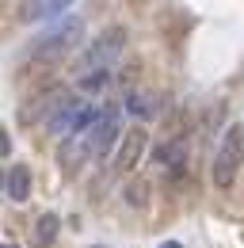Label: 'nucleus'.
<instances>
[{
	"mask_svg": "<svg viewBox=\"0 0 244 248\" xmlns=\"http://www.w3.org/2000/svg\"><path fill=\"white\" fill-rule=\"evenodd\" d=\"M241 164H244V126H229L225 138H221V145H217L214 168H210L214 187H217V191H229V187L237 184Z\"/></svg>",
	"mask_w": 244,
	"mask_h": 248,
	"instance_id": "nucleus-1",
	"label": "nucleus"
},
{
	"mask_svg": "<svg viewBox=\"0 0 244 248\" xmlns=\"http://www.w3.org/2000/svg\"><path fill=\"white\" fill-rule=\"evenodd\" d=\"M122 54H126V27H107L103 34H95V42L84 50L80 69H88V73H111Z\"/></svg>",
	"mask_w": 244,
	"mask_h": 248,
	"instance_id": "nucleus-2",
	"label": "nucleus"
},
{
	"mask_svg": "<svg viewBox=\"0 0 244 248\" xmlns=\"http://www.w3.org/2000/svg\"><path fill=\"white\" fill-rule=\"evenodd\" d=\"M84 27H88V23H84L80 16H69V19H61L58 27H50L46 34H38V42L30 46V54H38V58H42V54H65V50H73V46L84 38Z\"/></svg>",
	"mask_w": 244,
	"mask_h": 248,
	"instance_id": "nucleus-3",
	"label": "nucleus"
},
{
	"mask_svg": "<svg viewBox=\"0 0 244 248\" xmlns=\"http://www.w3.org/2000/svg\"><path fill=\"white\" fill-rule=\"evenodd\" d=\"M119 141H122L119 107H103L99 123L92 126V141H88V149H92V156H111L115 149H119Z\"/></svg>",
	"mask_w": 244,
	"mask_h": 248,
	"instance_id": "nucleus-4",
	"label": "nucleus"
},
{
	"mask_svg": "<svg viewBox=\"0 0 244 248\" xmlns=\"http://www.w3.org/2000/svg\"><path fill=\"white\" fill-rule=\"evenodd\" d=\"M149 149V138H145V130H126L119 141V149H115V160H111V168L126 176V172H134L137 164H141V156Z\"/></svg>",
	"mask_w": 244,
	"mask_h": 248,
	"instance_id": "nucleus-5",
	"label": "nucleus"
},
{
	"mask_svg": "<svg viewBox=\"0 0 244 248\" xmlns=\"http://www.w3.org/2000/svg\"><path fill=\"white\" fill-rule=\"evenodd\" d=\"M152 164H156L160 172H168V176H180L183 168H187V141H183V138H164V141H156Z\"/></svg>",
	"mask_w": 244,
	"mask_h": 248,
	"instance_id": "nucleus-6",
	"label": "nucleus"
},
{
	"mask_svg": "<svg viewBox=\"0 0 244 248\" xmlns=\"http://www.w3.org/2000/svg\"><path fill=\"white\" fill-rule=\"evenodd\" d=\"M80 115H84V103H80L76 95H69V99H65V107H61L58 115L46 123V130H50L54 138H61V134H65V138H73V134H76V123H80Z\"/></svg>",
	"mask_w": 244,
	"mask_h": 248,
	"instance_id": "nucleus-7",
	"label": "nucleus"
},
{
	"mask_svg": "<svg viewBox=\"0 0 244 248\" xmlns=\"http://www.w3.org/2000/svg\"><path fill=\"white\" fill-rule=\"evenodd\" d=\"M30 187H34V176H30L27 164H12V168L4 172V195H8L12 202H27Z\"/></svg>",
	"mask_w": 244,
	"mask_h": 248,
	"instance_id": "nucleus-8",
	"label": "nucleus"
},
{
	"mask_svg": "<svg viewBox=\"0 0 244 248\" xmlns=\"http://www.w3.org/2000/svg\"><path fill=\"white\" fill-rule=\"evenodd\" d=\"M73 0H27L23 8H19V19L23 23H38V19H50V16H58L61 8H69Z\"/></svg>",
	"mask_w": 244,
	"mask_h": 248,
	"instance_id": "nucleus-9",
	"label": "nucleus"
},
{
	"mask_svg": "<svg viewBox=\"0 0 244 248\" xmlns=\"http://www.w3.org/2000/svg\"><path fill=\"white\" fill-rule=\"evenodd\" d=\"M122 107H126L134 119H152V115L160 111V99H156L152 92H126Z\"/></svg>",
	"mask_w": 244,
	"mask_h": 248,
	"instance_id": "nucleus-10",
	"label": "nucleus"
},
{
	"mask_svg": "<svg viewBox=\"0 0 244 248\" xmlns=\"http://www.w3.org/2000/svg\"><path fill=\"white\" fill-rule=\"evenodd\" d=\"M58 229H61V217L58 214H42L38 221H34V245H54L58 241Z\"/></svg>",
	"mask_w": 244,
	"mask_h": 248,
	"instance_id": "nucleus-11",
	"label": "nucleus"
},
{
	"mask_svg": "<svg viewBox=\"0 0 244 248\" xmlns=\"http://www.w3.org/2000/svg\"><path fill=\"white\" fill-rule=\"evenodd\" d=\"M103 84H107V73H84V80H80L84 92H99Z\"/></svg>",
	"mask_w": 244,
	"mask_h": 248,
	"instance_id": "nucleus-12",
	"label": "nucleus"
},
{
	"mask_svg": "<svg viewBox=\"0 0 244 248\" xmlns=\"http://www.w3.org/2000/svg\"><path fill=\"white\" fill-rule=\"evenodd\" d=\"M122 199H130L134 206H141V202H145V184H126V191H122Z\"/></svg>",
	"mask_w": 244,
	"mask_h": 248,
	"instance_id": "nucleus-13",
	"label": "nucleus"
},
{
	"mask_svg": "<svg viewBox=\"0 0 244 248\" xmlns=\"http://www.w3.org/2000/svg\"><path fill=\"white\" fill-rule=\"evenodd\" d=\"M164 248H180V245H176V241H172V245H164Z\"/></svg>",
	"mask_w": 244,
	"mask_h": 248,
	"instance_id": "nucleus-14",
	"label": "nucleus"
}]
</instances>
